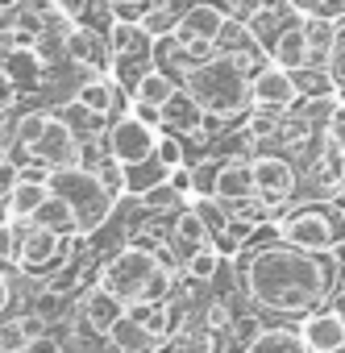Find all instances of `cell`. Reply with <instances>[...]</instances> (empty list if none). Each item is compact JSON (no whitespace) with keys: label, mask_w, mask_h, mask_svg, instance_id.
I'll return each instance as SVG.
<instances>
[{"label":"cell","mask_w":345,"mask_h":353,"mask_svg":"<svg viewBox=\"0 0 345 353\" xmlns=\"http://www.w3.org/2000/svg\"><path fill=\"white\" fill-rule=\"evenodd\" d=\"M341 283V262L337 254H312L299 250L291 241H283L279 233H270L262 241L258 237L237 254V287L250 299L254 312L266 316H308L316 307H324L333 299Z\"/></svg>","instance_id":"1"},{"label":"cell","mask_w":345,"mask_h":353,"mask_svg":"<svg viewBox=\"0 0 345 353\" xmlns=\"http://www.w3.org/2000/svg\"><path fill=\"white\" fill-rule=\"evenodd\" d=\"M328 75L337 79V100H345V13L337 17V38H333V54H328Z\"/></svg>","instance_id":"30"},{"label":"cell","mask_w":345,"mask_h":353,"mask_svg":"<svg viewBox=\"0 0 345 353\" xmlns=\"http://www.w3.org/2000/svg\"><path fill=\"white\" fill-rule=\"evenodd\" d=\"M133 200H137L146 212H175V208H184V204H188L175 188H170V179H166V183H154L150 192H141V196H133Z\"/></svg>","instance_id":"28"},{"label":"cell","mask_w":345,"mask_h":353,"mask_svg":"<svg viewBox=\"0 0 345 353\" xmlns=\"http://www.w3.org/2000/svg\"><path fill=\"white\" fill-rule=\"evenodd\" d=\"M166 179H170V188H175V192H179L184 200H192V196H196V170H192V162L175 166V170L166 174Z\"/></svg>","instance_id":"33"},{"label":"cell","mask_w":345,"mask_h":353,"mask_svg":"<svg viewBox=\"0 0 345 353\" xmlns=\"http://www.w3.org/2000/svg\"><path fill=\"white\" fill-rule=\"evenodd\" d=\"M324 133H328V141L345 154V100H337V108H333V117H328V129H324Z\"/></svg>","instance_id":"35"},{"label":"cell","mask_w":345,"mask_h":353,"mask_svg":"<svg viewBox=\"0 0 345 353\" xmlns=\"http://www.w3.org/2000/svg\"><path fill=\"white\" fill-rule=\"evenodd\" d=\"M83 237H63L42 221H17V262L13 270L26 283H50L63 266H71V254L79 250Z\"/></svg>","instance_id":"4"},{"label":"cell","mask_w":345,"mask_h":353,"mask_svg":"<svg viewBox=\"0 0 345 353\" xmlns=\"http://www.w3.org/2000/svg\"><path fill=\"white\" fill-rule=\"evenodd\" d=\"M266 59H270V63H279V67H287V71L308 67V63H312V50H308L304 26H299V21H295V26H287V30L266 46Z\"/></svg>","instance_id":"18"},{"label":"cell","mask_w":345,"mask_h":353,"mask_svg":"<svg viewBox=\"0 0 345 353\" xmlns=\"http://www.w3.org/2000/svg\"><path fill=\"white\" fill-rule=\"evenodd\" d=\"M96 174H100V183H104L117 200H125V196H129V166H125V162H117L112 154H108V158H100Z\"/></svg>","instance_id":"29"},{"label":"cell","mask_w":345,"mask_h":353,"mask_svg":"<svg viewBox=\"0 0 345 353\" xmlns=\"http://www.w3.org/2000/svg\"><path fill=\"white\" fill-rule=\"evenodd\" d=\"M158 158H162L170 170H175V166H184V162H188V141H184L179 133L162 129V133H158Z\"/></svg>","instance_id":"31"},{"label":"cell","mask_w":345,"mask_h":353,"mask_svg":"<svg viewBox=\"0 0 345 353\" xmlns=\"http://www.w3.org/2000/svg\"><path fill=\"white\" fill-rule=\"evenodd\" d=\"M170 245H175V254H179L184 262H188L196 250L213 245V233H208V225L200 221V212H196L192 204H184V208L170 212Z\"/></svg>","instance_id":"16"},{"label":"cell","mask_w":345,"mask_h":353,"mask_svg":"<svg viewBox=\"0 0 345 353\" xmlns=\"http://www.w3.org/2000/svg\"><path fill=\"white\" fill-rule=\"evenodd\" d=\"M46 320L38 312L26 316H0V353H26L38 336H46Z\"/></svg>","instance_id":"17"},{"label":"cell","mask_w":345,"mask_h":353,"mask_svg":"<svg viewBox=\"0 0 345 353\" xmlns=\"http://www.w3.org/2000/svg\"><path fill=\"white\" fill-rule=\"evenodd\" d=\"M250 96L258 108H295L299 104V88H295V75L279 63H262L250 79Z\"/></svg>","instance_id":"14"},{"label":"cell","mask_w":345,"mask_h":353,"mask_svg":"<svg viewBox=\"0 0 345 353\" xmlns=\"http://www.w3.org/2000/svg\"><path fill=\"white\" fill-rule=\"evenodd\" d=\"M13 262H17V221L0 225V266L13 270Z\"/></svg>","instance_id":"34"},{"label":"cell","mask_w":345,"mask_h":353,"mask_svg":"<svg viewBox=\"0 0 345 353\" xmlns=\"http://www.w3.org/2000/svg\"><path fill=\"white\" fill-rule=\"evenodd\" d=\"M246 353H312V349H308V341H304L299 328H291V324H266L246 345Z\"/></svg>","instance_id":"20"},{"label":"cell","mask_w":345,"mask_h":353,"mask_svg":"<svg viewBox=\"0 0 345 353\" xmlns=\"http://www.w3.org/2000/svg\"><path fill=\"white\" fill-rule=\"evenodd\" d=\"M241 353H246V349H241Z\"/></svg>","instance_id":"42"},{"label":"cell","mask_w":345,"mask_h":353,"mask_svg":"<svg viewBox=\"0 0 345 353\" xmlns=\"http://www.w3.org/2000/svg\"><path fill=\"white\" fill-rule=\"evenodd\" d=\"M67 59L83 71V75H108L112 71V46H108V34L92 21H75L67 26Z\"/></svg>","instance_id":"10"},{"label":"cell","mask_w":345,"mask_h":353,"mask_svg":"<svg viewBox=\"0 0 345 353\" xmlns=\"http://www.w3.org/2000/svg\"><path fill=\"white\" fill-rule=\"evenodd\" d=\"M133 5H141V9H146V5H154V0H133Z\"/></svg>","instance_id":"40"},{"label":"cell","mask_w":345,"mask_h":353,"mask_svg":"<svg viewBox=\"0 0 345 353\" xmlns=\"http://www.w3.org/2000/svg\"><path fill=\"white\" fill-rule=\"evenodd\" d=\"M250 79H254L250 67H241L233 54H221V50H217L213 59H204V63L184 79V88L196 96V104H200L213 121H221V125H241L246 112L254 108Z\"/></svg>","instance_id":"3"},{"label":"cell","mask_w":345,"mask_h":353,"mask_svg":"<svg viewBox=\"0 0 345 353\" xmlns=\"http://www.w3.org/2000/svg\"><path fill=\"white\" fill-rule=\"evenodd\" d=\"M279 237L312 254H333L345 241V212L337 208V200L287 204V212L279 216Z\"/></svg>","instance_id":"5"},{"label":"cell","mask_w":345,"mask_h":353,"mask_svg":"<svg viewBox=\"0 0 345 353\" xmlns=\"http://www.w3.org/2000/svg\"><path fill=\"white\" fill-rule=\"evenodd\" d=\"M50 200V183L42 179H21L13 192H9V212L13 221H34V212Z\"/></svg>","instance_id":"22"},{"label":"cell","mask_w":345,"mask_h":353,"mask_svg":"<svg viewBox=\"0 0 345 353\" xmlns=\"http://www.w3.org/2000/svg\"><path fill=\"white\" fill-rule=\"evenodd\" d=\"M328 307H333V312H337V316L345 320V295H341V291H333V299H328Z\"/></svg>","instance_id":"38"},{"label":"cell","mask_w":345,"mask_h":353,"mask_svg":"<svg viewBox=\"0 0 345 353\" xmlns=\"http://www.w3.org/2000/svg\"><path fill=\"white\" fill-rule=\"evenodd\" d=\"M179 9L175 5H166V0H154V5H146L141 9V30L158 42V38H170V34H175L179 30Z\"/></svg>","instance_id":"25"},{"label":"cell","mask_w":345,"mask_h":353,"mask_svg":"<svg viewBox=\"0 0 345 353\" xmlns=\"http://www.w3.org/2000/svg\"><path fill=\"white\" fill-rule=\"evenodd\" d=\"M166 174H170V166L154 154V158H146V162H137V166H129V196H141V192H150L154 183H166Z\"/></svg>","instance_id":"26"},{"label":"cell","mask_w":345,"mask_h":353,"mask_svg":"<svg viewBox=\"0 0 345 353\" xmlns=\"http://www.w3.org/2000/svg\"><path fill=\"white\" fill-rule=\"evenodd\" d=\"M50 192L63 196V200L75 208L83 237L100 233V229L108 225V216L117 212V204H121V200L100 183V174H96L92 166H59V170L50 174Z\"/></svg>","instance_id":"6"},{"label":"cell","mask_w":345,"mask_h":353,"mask_svg":"<svg viewBox=\"0 0 345 353\" xmlns=\"http://www.w3.org/2000/svg\"><path fill=\"white\" fill-rule=\"evenodd\" d=\"M158 133H162V129H150L141 117H133V112L125 108L121 117L108 121V129H104V145H108V154H112L117 162L137 166V162H146V158L158 154Z\"/></svg>","instance_id":"7"},{"label":"cell","mask_w":345,"mask_h":353,"mask_svg":"<svg viewBox=\"0 0 345 353\" xmlns=\"http://www.w3.org/2000/svg\"><path fill=\"white\" fill-rule=\"evenodd\" d=\"M299 332H304V341H308L312 353H333V349L345 345V320H341L333 307L308 312V316L299 320Z\"/></svg>","instance_id":"15"},{"label":"cell","mask_w":345,"mask_h":353,"mask_svg":"<svg viewBox=\"0 0 345 353\" xmlns=\"http://www.w3.org/2000/svg\"><path fill=\"white\" fill-rule=\"evenodd\" d=\"M13 303V279H9V266H0V316L9 312Z\"/></svg>","instance_id":"37"},{"label":"cell","mask_w":345,"mask_h":353,"mask_svg":"<svg viewBox=\"0 0 345 353\" xmlns=\"http://www.w3.org/2000/svg\"><path fill=\"white\" fill-rule=\"evenodd\" d=\"M92 5H96V0H55V9H59L67 21H88Z\"/></svg>","instance_id":"36"},{"label":"cell","mask_w":345,"mask_h":353,"mask_svg":"<svg viewBox=\"0 0 345 353\" xmlns=\"http://www.w3.org/2000/svg\"><path fill=\"white\" fill-rule=\"evenodd\" d=\"M34 221L50 225L55 233H63V237H71V241H75V237H83V229H79V216H75V208H71V204H67L63 196H55V192H50V200H46V204H42V208L34 212Z\"/></svg>","instance_id":"23"},{"label":"cell","mask_w":345,"mask_h":353,"mask_svg":"<svg viewBox=\"0 0 345 353\" xmlns=\"http://www.w3.org/2000/svg\"><path fill=\"white\" fill-rule=\"evenodd\" d=\"M333 353H345V345H341V349H333Z\"/></svg>","instance_id":"41"},{"label":"cell","mask_w":345,"mask_h":353,"mask_svg":"<svg viewBox=\"0 0 345 353\" xmlns=\"http://www.w3.org/2000/svg\"><path fill=\"white\" fill-rule=\"evenodd\" d=\"M208 196L225 200V204H229V212L258 196L250 154H237V150H221V154H217V166H213V192H208Z\"/></svg>","instance_id":"9"},{"label":"cell","mask_w":345,"mask_h":353,"mask_svg":"<svg viewBox=\"0 0 345 353\" xmlns=\"http://www.w3.org/2000/svg\"><path fill=\"white\" fill-rule=\"evenodd\" d=\"M299 26H304V38H308L312 63H316V67H328L333 38H337V17H333V13H304Z\"/></svg>","instance_id":"19"},{"label":"cell","mask_w":345,"mask_h":353,"mask_svg":"<svg viewBox=\"0 0 345 353\" xmlns=\"http://www.w3.org/2000/svg\"><path fill=\"white\" fill-rule=\"evenodd\" d=\"M254 162V188L262 200H275V204H291L295 192H299V166L291 154H279V150H254L250 154Z\"/></svg>","instance_id":"8"},{"label":"cell","mask_w":345,"mask_h":353,"mask_svg":"<svg viewBox=\"0 0 345 353\" xmlns=\"http://www.w3.org/2000/svg\"><path fill=\"white\" fill-rule=\"evenodd\" d=\"M229 9L225 5H213V0H192L179 17V30L170 34L179 46H217V34L225 26Z\"/></svg>","instance_id":"12"},{"label":"cell","mask_w":345,"mask_h":353,"mask_svg":"<svg viewBox=\"0 0 345 353\" xmlns=\"http://www.w3.org/2000/svg\"><path fill=\"white\" fill-rule=\"evenodd\" d=\"M17 183H21V162L13 154H0V200H9Z\"/></svg>","instance_id":"32"},{"label":"cell","mask_w":345,"mask_h":353,"mask_svg":"<svg viewBox=\"0 0 345 353\" xmlns=\"http://www.w3.org/2000/svg\"><path fill=\"white\" fill-rule=\"evenodd\" d=\"M221 262H225V254H221V250H217V241H213V245L196 250V254L184 262V274H188L192 283H213V279H217V270H221Z\"/></svg>","instance_id":"27"},{"label":"cell","mask_w":345,"mask_h":353,"mask_svg":"<svg viewBox=\"0 0 345 353\" xmlns=\"http://www.w3.org/2000/svg\"><path fill=\"white\" fill-rule=\"evenodd\" d=\"M71 100H79V104H83L88 112H96L100 121H112V117H121V112L129 108V96H125V88L112 79V71H108V75H83V79L75 83Z\"/></svg>","instance_id":"13"},{"label":"cell","mask_w":345,"mask_h":353,"mask_svg":"<svg viewBox=\"0 0 345 353\" xmlns=\"http://www.w3.org/2000/svg\"><path fill=\"white\" fill-rule=\"evenodd\" d=\"M337 291H341V295H345V266H341V283H337Z\"/></svg>","instance_id":"39"},{"label":"cell","mask_w":345,"mask_h":353,"mask_svg":"<svg viewBox=\"0 0 345 353\" xmlns=\"http://www.w3.org/2000/svg\"><path fill=\"white\" fill-rule=\"evenodd\" d=\"M96 283L117 295L125 307L129 303H162L175 299L179 283H184V262L166 258L154 241H125L121 250H112L96 274Z\"/></svg>","instance_id":"2"},{"label":"cell","mask_w":345,"mask_h":353,"mask_svg":"<svg viewBox=\"0 0 345 353\" xmlns=\"http://www.w3.org/2000/svg\"><path fill=\"white\" fill-rule=\"evenodd\" d=\"M179 88H184V83H179L175 75H170V71H162V67L154 63V67H150V71L141 75V83H137L133 100H146V104H158V108H162V104H166L170 96H175Z\"/></svg>","instance_id":"24"},{"label":"cell","mask_w":345,"mask_h":353,"mask_svg":"<svg viewBox=\"0 0 345 353\" xmlns=\"http://www.w3.org/2000/svg\"><path fill=\"white\" fill-rule=\"evenodd\" d=\"M34 158L50 162L55 170L83 162V137L75 133V125H71L59 108L50 112V121H46V129H42V137H38V145H34Z\"/></svg>","instance_id":"11"},{"label":"cell","mask_w":345,"mask_h":353,"mask_svg":"<svg viewBox=\"0 0 345 353\" xmlns=\"http://www.w3.org/2000/svg\"><path fill=\"white\" fill-rule=\"evenodd\" d=\"M108 336H112L117 353H154V349L162 345V341H158V336H154V332H150L141 320H133L129 312H125V316L112 324V332H108Z\"/></svg>","instance_id":"21"}]
</instances>
